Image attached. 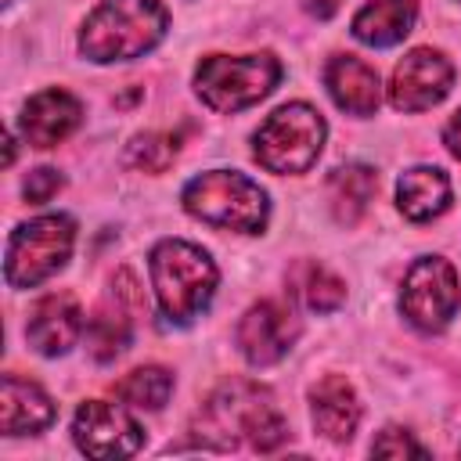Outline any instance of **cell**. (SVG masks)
Returning a JSON list of instances; mask_svg holds the SVG:
<instances>
[{
  "instance_id": "cell-5",
  "label": "cell",
  "mask_w": 461,
  "mask_h": 461,
  "mask_svg": "<svg viewBox=\"0 0 461 461\" xmlns=\"http://www.w3.org/2000/svg\"><path fill=\"white\" fill-rule=\"evenodd\" d=\"M324 137V115L306 101H292L259 122V130L252 133V155L270 173H306L317 162Z\"/></svg>"
},
{
  "instance_id": "cell-23",
  "label": "cell",
  "mask_w": 461,
  "mask_h": 461,
  "mask_svg": "<svg viewBox=\"0 0 461 461\" xmlns=\"http://www.w3.org/2000/svg\"><path fill=\"white\" fill-rule=\"evenodd\" d=\"M176 151H180V140H176L173 133L151 130V133H140V137L130 140V148H126V166L144 169V173H162V169L176 158Z\"/></svg>"
},
{
  "instance_id": "cell-19",
  "label": "cell",
  "mask_w": 461,
  "mask_h": 461,
  "mask_svg": "<svg viewBox=\"0 0 461 461\" xmlns=\"http://www.w3.org/2000/svg\"><path fill=\"white\" fill-rule=\"evenodd\" d=\"M375 191H378V173L371 166H360V162L335 166L328 176V202H331V212L342 227H353L367 212Z\"/></svg>"
},
{
  "instance_id": "cell-20",
  "label": "cell",
  "mask_w": 461,
  "mask_h": 461,
  "mask_svg": "<svg viewBox=\"0 0 461 461\" xmlns=\"http://www.w3.org/2000/svg\"><path fill=\"white\" fill-rule=\"evenodd\" d=\"M288 285H292V295L303 299V306L313 310V313H331L346 299V285L328 267L310 263V259H303V263L292 267Z\"/></svg>"
},
{
  "instance_id": "cell-11",
  "label": "cell",
  "mask_w": 461,
  "mask_h": 461,
  "mask_svg": "<svg viewBox=\"0 0 461 461\" xmlns=\"http://www.w3.org/2000/svg\"><path fill=\"white\" fill-rule=\"evenodd\" d=\"M238 349L252 367H270L277 364L292 342L299 339V321L292 317V310H285L281 303H256L245 310V317L238 321Z\"/></svg>"
},
{
  "instance_id": "cell-10",
  "label": "cell",
  "mask_w": 461,
  "mask_h": 461,
  "mask_svg": "<svg viewBox=\"0 0 461 461\" xmlns=\"http://www.w3.org/2000/svg\"><path fill=\"white\" fill-rule=\"evenodd\" d=\"M72 439L90 457H130L140 450L144 432L122 407L86 400L72 418Z\"/></svg>"
},
{
  "instance_id": "cell-8",
  "label": "cell",
  "mask_w": 461,
  "mask_h": 461,
  "mask_svg": "<svg viewBox=\"0 0 461 461\" xmlns=\"http://www.w3.org/2000/svg\"><path fill=\"white\" fill-rule=\"evenodd\" d=\"M461 306L457 270L443 256H421L403 274L400 310L418 331H443Z\"/></svg>"
},
{
  "instance_id": "cell-14",
  "label": "cell",
  "mask_w": 461,
  "mask_h": 461,
  "mask_svg": "<svg viewBox=\"0 0 461 461\" xmlns=\"http://www.w3.org/2000/svg\"><path fill=\"white\" fill-rule=\"evenodd\" d=\"M324 86L331 101L349 115H371L382 101V83L371 65H364L353 54H335L324 65Z\"/></svg>"
},
{
  "instance_id": "cell-16",
  "label": "cell",
  "mask_w": 461,
  "mask_h": 461,
  "mask_svg": "<svg viewBox=\"0 0 461 461\" xmlns=\"http://www.w3.org/2000/svg\"><path fill=\"white\" fill-rule=\"evenodd\" d=\"M54 421V400L36 385L18 375H4L0 385V429L4 436H29L43 432Z\"/></svg>"
},
{
  "instance_id": "cell-29",
  "label": "cell",
  "mask_w": 461,
  "mask_h": 461,
  "mask_svg": "<svg viewBox=\"0 0 461 461\" xmlns=\"http://www.w3.org/2000/svg\"><path fill=\"white\" fill-rule=\"evenodd\" d=\"M7 4H11V0H7Z\"/></svg>"
},
{
  "instance_id": "cell-3",
  "label": "cell",
  "mask_w": 461,
  "mask_h": 461,
  "mask_svg": "<svg viewBox=\"0 0 461 461\" xmlns=\"http://www.w3.org/2000/svg\"><path fill=\"white\" fill-rule=\"evenodd\" d=\"M148 267H151V288L158 310L173 324H191L209 306L220 274L205 249L180 238H162L151 249Z\"/></svg>"
},
{
  "instance_id": "cell-18",
  "label": "cell",
  "mask_w": 461,
  "mask_h": 461,
  "mask_svg": "<svg viewBox=\"0 0 461 461\" xmlns=\"http://www.w3.org/2000/svg\"><path fill=\"white\" fill-rule=\"evenodd\" d=\"M418 18V0H371L353 14V36L367 47L400 43Z\"/></svg>"
},
{
  "instance_id": "cell-15",
  "label": "cell",
  "mask_w": 461,
  "mask_h": 461,
  "mask_svg": "<svg viewBox=\"0 0 461 461\" xmlns=\"http://www.w3.org/2000/svg\"><path fill=\"white\" fill-rule=\"evenodd\" d=\"M310 418L324 439L346 443L360 425V400L342 375H324L310 389Z\"/></svg>"
},
{
  "instance_id": "cell-28",
  "label": "cell",
  "mask_w": 461,
  "mask_h": 461,
  "mask_svg": "<svg viewBox=\"0 0 461 461\" xmlns=\"http://www.w3.org/2000/svg\"><path fill=\"white\" fill-rule=\"evenodd\" d=\"M457 4H461V0H457Z\"/></svg>"
},
{
  "instance_id": "cell-9",
  "label": "cell",
  "mask_w": 461,
  "mask_h": 461,
  "mask_svg": "<svg viewBox=\"0 0 461 461\" xmlns=\"http://www.w3.org/2000/svg\"><path fill=\"white\" fill-rule=\"evenodd\" d=\"M450 83H454L450 58L432 47H414L393 68L389 104L396 112H425L450 94Z\"/></svg>"
},
{
  "instance_id": "cell-25",
  "label": "cell",
  "mask_w": 461,
  "mask_h": 461,
  "mask_svg": "<svg viewBox=\"0 0 461 461\" xmlns=\"http://www.w3.org/2000/svg\"><path fill=\"white\" fill-rule=\"evenodd\" d=\"M61 173L58 169H50V166H43V169H32L29 176H25V184H22V191H25V198L29 202H50L58 191H61Z\"/></svg>"
},
{
  "instance_id": "cell-6",
  "label": "cell",
  "mask_w": 461,
  "mask_h": 461,
  "mask_svg": "<svg viewBox=\"0 0 461 461\" xmlns=\"http://www.w3.org/2000/svg\"><path fill=\"white\" fill-rule=\"evenodd\" d=\"M281 79V61L270 50L259 54H205L194 68V94L212 112H241L263 101Z\"/></svg>"
},
{
  "instance_id": "cell-7",
  "label": "cell",
  "mask_w": 461,
  "mask_h": 461,
  "mask_svg": "<svg viewBox=\"0 0 461 461\" xmlns=\"http://www.w3.org/2000/svg\"><path fill=\"white\" fill-rule=\"evenodd\" d=\"M76 245V223L68 216H36L11 230L7 238V259L4 277L11 288H32L58 274Z\"/></svg>"
},
{
  "instance_id": "cell-24",
  "label": "cell",
  "mask_w": 461,
  "mask_h": 461,
  "mask_svg": "<svg viewBox=\"0 0 461 461\" xmlns=\"http://www.w3.org/2000/svg\"><path fill=\"white\" fill-rule=\"evenodd\" d=\"M371 454L378 457H425V447L407 432V429H382L371 443Z\"/></svg>"
},
{
  "instance_id": "cell-13",
  "label": "cell",
  "mask_w": 461,
  "mask_h": 461,
  "mask_svg": "<svg viewBox=\"0 0 461 461\" xmlns=\"http://www.w3.org/2000/svg\"><path fill=\"white\" fill-rule=\"evenodd\" d=\"M83 119V104L68 94V90H40L25 101L22 108V137L32 144V148H54L61 144Z\"/></svg>"
},
{
  "instance_id": "cell-21",
  "label": "cell",
  "mask_w": 461,
  "mask_h": 461,
  "mask_svg": "<svg viewBox=\"0 0 461 461\" xmlns=\"http://www.w3.org/2000/svg\"><path fill=\"white\" fill-rule=\"evenodd\" d=\"M115 400L130 403V407H144V411H158L169 393H173V375L158 364H144V367H133L130 375H122L115 385H112Z\"/></svg>"
},
{
  "instance_id": "cell-1",
  "label": "cell",
  "mask_w": 461,
  "mask_h": 461,
  "mask_svg": "<svg viewBox=\"0 0 461 461\" xmlns=\"http://www.w3.org/2000/svg\"><path fill=\"white\" fill-rule=\"evenodd\" d=\"M191 432L202 447L234 450L241 439H249L256 450L267 454L288 439V421L274 407L270 389L245 378H230L205 396L191 421Z\"/></svg>"
},
{
  "instance_id": "cell-17",
  "label": "cell",
  "mask_w": 461,
  "mask_h": 461,
  "mask_svg": "<svg viewBox=\"0 0 461 461\" xmlns=\"http://www.w3.org/2000/svg\"><path fill=\"white\" fill-rule=\"evenodd\" d=\"M396 205L407 220L425 223L450 209V180L436 166H414L396 180Z\"/></svg>"
},
{
  "instance_id": "cell-2",
  "label": "cell",
  "mask_w": 461,
  "mask_h": 461,
  "mask_svg": "<svg viewBox=\"0 0 461 461\" xmlns=\"http://www.w3.org/2000/svg\"><path fill=\"white\" fill-rule=\"evenodd\" d=\"M169 29V11L158 0H101L79 32V54L112 65L144 58L162 43Z\"/></svg>"
},
{
  "instance_id": "cell-12",
  "label": "cell",
  "mask_w": 461,
  "mask_h": 461,
  "mask_svg": "<svg viewBox=\"0 0 461 461\" xmlns=\"http://www.w3.org/2000/svg\"><path fill=\"white\" fill-rule=\"evenodd\" d=\"M79 331H83V310L68 292H50L29 310L25 339L43 357H61L79 339Z\"/></svg>"
},
{
  "instance_id": "cell-27",
  "label": "cell",
  "mask_w": 461,
  "mask_h": 461,
  "mask_svg": "<svg viewBox=\"0 0 461 461\" xmlns=\"http://www.w3.org/2000/svg\"><path fill=\"white\" fill-rule=\"evenodd\" d=\"M335 4H339V0H306V11L317 14V18H328V14L335 11Z\"/></svg>"
},
{
  "instance_id": "cell-22",
  "label": "cell",
  "mask_w": 461,
  "mask_h": 461,
  "mask_svg": "<svg viewBox=\"0 0 461 461\" xmlns=\"http://www.w3.org/2000/svg\"><path fill=\"white\" fill-rule=\"evenodd\" d=\"M130 342V321L119 313V306H97L86 324V346L94 360H115Z\"/></svg>"
},
{
  "instance_id": "cell-4",
  "label": "cell",
  "mask_w": 461,
  "mask_h": 461,
  "mask_svg": "<svg viewBox=\"0 0 461 461\" xmlns=\"http://www.w3.org/2000/svg\"><path fill=\"white\" fill-rule=\"evenodd\" d=\"M180 202L194 220L238 234H259L270 216L267 191L234 169H209L187 180Z\"/></svg>"
},
{
  "instance_id": "cell-26",
  "label": "cell",
  "mask_w": 461,
  "mask_h": 461,
  "mask_svg": "<svg viewBox=\"0 0 461 461\" xmlns=\"http://www.w3.org/2000/svg\"><path fill=\"white\" fill-rule=\"evenodd\" d=\"M443 144L450 148V155H457L461 158V108L450 115V122L443 126Z\"/></svg>"
}]
</instances>
